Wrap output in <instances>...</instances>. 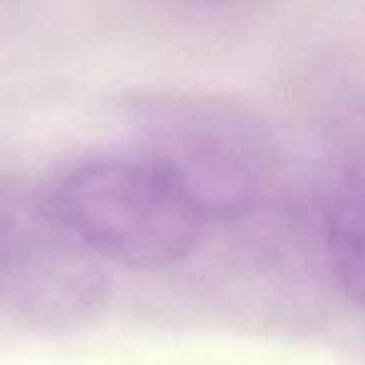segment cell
Listing matches in <instances>:
<instances>
[{
	"mask_svg": "<svg viewBox=\"0 0 365 365\" xmlns=\"http://www.w3.org/2000/svg\"><path fill=\"white\" fill-rule=\"evenodd\" d=\"M323 225L334 276L365 312V156L346 163L334 180Z\"/></svg>",
	"mask_w": 365,
	"mask_h": 365,
	"instance_id": "4",
	"label": "cell"
},
{
	"mask_svg": "<svg viewBox=\"0 0 365 365\" xmlns=\"http://www.w3.org/2000/svg\"><path fill=\"white\" fill-rule=\"evenodd\" d=\"M43 205L94 259L133 269L182 261L207 220L182 180L150 154L83 163L53 184Z\"/></svg>",
	"mask_w": 365,
	"mask_h": 365,
	"instance_id": "1",
	"label": "cell"
},
{
	"mask_svg": "<svg viewBox=\"0 0 365 365\" xmlns=\"http://www.w3.org/2000/svg\"><path fill=\"white\" fill-rule=\"evenodd\" d=\"M150 156L188 188L205 218L252 210L278 175V152L259 122L227 103L154 101L145 109Z\"/></svg>",
	"mask_w": 365,
	"mask_h": 365,
	"instance_id": "2",
	"label": "cell"
},
{
	"mask_svg": "<svg viewBox=\"0 0 365 365\" xmlns=\"http://www.w3.org/2000/svg\"><path fill=\"white\" fill-rule=\"evenodd\" d=\"M107 293L101 261L47 214L0 188V304L32 323L66 327L94 314Z\"/></svg>",
	"mask_w": 365,
	"mask_h": 365,
	"instance_id": "3",
	"label": "cell"
}]
</instances>
